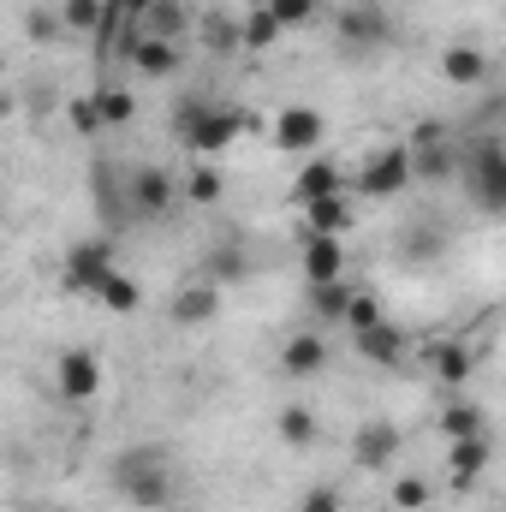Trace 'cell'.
I'll return each instance as SVG.
<instances>
[{
  "label": "cell",
  "instance_id": "6da1fadb",
  "mask_svg": "<svg viewBox=\"0 0 506 512\" xmlns=\"http://www.w3.org/2000/svg\"><path fill=\"white\" fill-rule=\"evenodd\" d=\"M114 489H120V501L137 512H167L173 501V471H167V453L155 447V441H137L126 447L120 459H114Z\"/></svg>",
  "mask_w": 506,
  "mask_h": 512
},
{
  "label": "cell",
  "instance_id": "7a4b0ae2",
  "mask_svg": "<svg viewBox=\"0 0 506 512\" xmlns=\"http://www.w3.org/2000/svg\"><path fill=\"white\" fill-rule=\"evenodd\" d=\"M459 173H465V191L483 215H506V143H477Z\"/></svg>",
  "mask_w": 506,
  "mask_h": 512
},
{
  "label": "cell",
  "instance_id": "3957f363",
  "mask_svg": "<svg viewBox=\"0 0 506 512\" xmlns=\"http://www.w3.org/2000/svg\"><path fill=\"white\" fill-rule=\"evenodd\" d=\"M411 179L417 173H411V149L405 143H387L376 155H364V167H358V191L364 197H399Z\"/></svg>",
  "mask_w": 506,
  "mask_h": 512
},
{
  "label": "cell",
  "instance_id": "277c9868",
  "mask_svg": "<svg viewBox=\"0 0 506 512\" xmlns=\"http://www.w3.org/2000/svg\"><path fill=\"white\" fill-rule=\"evenodd\" d=\"M108 274H120V268H114V239H78V245L66 251V286H72V292H90V298H96V286H102Z\"/></svg>",
  "mask_w": 506,
  "mask_h": 512
},
{
  "label": "cell",
  "instance_id": "5b68a950",
  "mask_svg": "<svg viewBox=\"0 0 506 512\" xmlns=\"http://www.w3.org/2000/svg\"><path fill=\"white\" fill-rule=\"evenodd\" d=\"M54 387H60V399H72V405H90V399L102 393V364H96V352H84V346H66V352L54 358Z\"/></svg>",
  "mask_w": 506,
  "mask_h": 512
},
{
  "label": "cell",
  "instance_id": "8992f818",
  "mask_svg": "<svg viewBox=\"0 0 506 512\" xmlns=\"http://www.w3.org/2000/svg\"><path fill=\"white\" fill-rule=\"evenodd\" d=\"M245 131H251V114H245V108H209L179 143H185L191 155H221V149H227L233 137H245Z\"/></svg>",
  "mask_w": 506,
  "mask_h": 512
},
{
  "label": "cell",
  "instance_id": "52a82bcc",
  "mask_svg": "<svg viewBox=\"0 0 506 512\" xmlns=\"http://www.w3.org/2000/svg\"><path fill=\"white\" fill-rule=\"evenodd\" d=\"M399 447H405V435H399V423H387V417L358 423V435H352V459H358V471H381Z\"/></svg>",
  "mask_w": 506,
  "mask_h": 512
},
{
  "label": "cell",
  "instance_id": "ba28073f",
  "mask_svg": "<svg viewBox=\"0 0 506 512\" xmlns=\"http://www.w3.org/2000/svg\"><path fill=\"white\" fill-rule=\"evenodd\" d=\"M334 30H340L346 48H381V42H393V24H387L381 6H346L334 18Z\"/></svg>",
  "mask_w": 506,
  "mask_h": 512
},
{
  "label": "cell",
  "instance_id": "9c48e42d",
  "mask_svg": "<svg viewBox=\"0 0 506 512\" xmlns=\"http://www.w3.org/2000/svg\"><path fill=\"white\" fill-rule=\"evenodd\" d=\"M126 203H131V215H143V221H161V215L173 209V179H167L161 167H137V173H131Z\"/></svg>",
  "mask_w": 506,
  "mask_h": 512
},
{
  "label": "cell",
  "instance_id": "30bf717a",
  "mask_svg": "<svg viewBox=\"0 0 506 512\" xmlns=\"http://www.w3.org/2000/svg\"><path fill=\"white\" fill-rule=\"evenodd\" d=\"M274 143H280L286 155H310V149L322 143V114H316V108H280V114H274Z\"/></svg>",
  "mask_w": 506,
  "mask_h": 512
},
{
  "label": "cell",
  "instance_id": "8fae6325",
  "mask_svg": "<svg viewBox=\"0 0 506 512\" xmlns=\"http://www.w3.org/2000/svg\"><path fill=\"white\" fill-rule=\"evenodd\" d=\"M477 364H483V352L465 346V340H435L429 346V370H435V382H447V387H465L477 376Z\"/></svg>",
  "mask_w": 506,
  "mask_h": 512
},
{
  "label": "cell",
  "instance_id": "7c38bea8",
  "mask_svg": "<svg viewBox=\"0 0 506 512\" xmlns=\"http://www.w3.org/2000/svg\"><path fill=\"white\" fill-rule=\"evenodd\" d=\"M131 66H137L143 78H173V72H179V42L137 30V36H131Z\"/></svg>",
  "mask_w": 506,
  "mask_h": 512
},
{
  "label": "cell",
  "instance_id": "4fadbf2b",
  "mask_svg": "<svg viewBox=\"0 0 506 512\" xmlns=\"http://www.w3.org/2000/svg\"><path fill=\"white\" fill-rule=\"evenodd\" d=\"M304 274H310V286H322V280H346V239H334V233H310V239H304Z\"/></svg>",
  "mask_w": 506,
  "mask_h": 512
},
{
  "label": "cell",
  "instance_id": "5bb4252c",
  "mask_svg": "<svg viewBox=\"0 0 506 512\" xmlns=\"http://www.w3.org/2000/svg\"><path fill=\"white\" fill-rule=\"evenodd\" d=\"M346 191V173H340V161H310L298 179H292V203L304 209V203H322V197H340Z\"/></svg>",
  "mask_w": 506,
  "mask_h": 512
},
{
  "label": "cell",
  "instance_id": "9a60e30c",
  "mask_svg": "<svg viewBox=\"0 0 506 512\" xmlns=\"http://www.w3.org/2000/svg\"><path fill=\"white\" fill-rule=\"evenodd\" d=\"M441 78H447V84H459V90H477V84L489 78V54H483V48H471V42H453V48L441 54Z\"/></svg>",
  "mask_w": 506,
  "mask_h": 512
},
{
  "label": "cell",
  "instance_id": "2e32d148",
  "mask_svg": "<svg viewBox=\"0 0 506 512\" xmlns=\"http://www.w3.org/2000/svg\"><path fill=\"white\" fill-rule=\"evenodd\" d=\"M322 364H328V340L322 334H292L286 352H280V370L286 376H316Z\"/></svg>",
  "mask_w": 506,
  "mask_h": 512
},
{
  "label": "cell",
  "instance_id": "e0dca14e",
  "mask_svg": "<svg viewBox=\"0 0 506 512\" xmlns=\"http://www.w3.org/2000/svg\"><path fill=\"white\" fill-rule=\"evenodd\" d=\"M215 310H221V292H215L209 280H203V286H179V292H173V322H179V328L209 322Z\"/></svg>",
  "mask_w": 506,
  "mask_h": 512
},
{
  "label": "cell",
  "instance_id": "ac0fdd59",
  "mask_svg": "<svg viewBox=\"0 0 506 512\" xmlns=\"http://www.w3.org/2000/svg\"><path fill=\"white\" fill-rule=\"evenodd\" d=\"M411 173H417L423 185H441V179L459 173V155H453L447 143H417V149H411Z\"/></svg>",
  "mask_w": 506,
  "mask_h": 512
},
{
  "label": "cell",
  "instance_id": "d6986e66",
  "mask_svg": "<svg viewBox=\"0 0 506 512\" xmlns=\"http://www.w3.org/2000/svg\"><path fill=\"white\" fill-rule=\"evenodd\" d=\"M441 435H447V441H465V435H489V411H483L477 399H453V405L441 411Z\"/></svg>",
  "mask_w": 506,
  "mask_h": 512
},
{
  "label": "cell",
  "instance_id": "ffe728a7",
  "mask_svg": "<svg viewBox=\"0 0 506 512\" xmlns=\"http://www.w3.org/2000/svg\"><path fill=\"white\" fill-rule=\"evenodd\" d=\"M358 358H370V364H399V358H405V334H399L393 322L364 328V334H358Z\"/></svg>",
  "mask_w": 506,
  "mask_h": 512
},
{
  "label": "cell",
  "instance_id": "44dd1931",
  "mask_svg": "<svg viewBox=\"0 0 506 512\" xmlns=\"http://www.w3.org/2000/svg\"><path fill=\"white\" fill-rule=\"evenodd\" d=\"M304 221H310V233H334V239H346V233H352L346 191H340V197H322V203H304Z\"/></svg>",
  "mask_w": 506,
  "mask_h": 512
},
{
  "label": "cell",
  "instance_id": "7402d4cb",
  "mask_svg": "<svg viewBox=\"0 0 506 512\" xmlns=\"http://www.w3.org/2000/svg\"><path fill=\"white\" fill-rule=\"evenodd\" d=\"M352 286L346 280H322V286H310V310L322 316V322H346V310H352Z\"/></svg>",
  "mask_w": 506,
  "mask_h": 512
},
{
  "label": "cell",
  "instance_id": "603a6c76",
  "mask_svg": "<svg viewBox=\"0 0 506 512\" xmlns=\"http://www.w3.org/2000/svg\"><path fill=\"white\" fill-rule=\"evenodd\" d=\"M489 453H495L489 435H465V441H453V453H447V459H453V483H471V477L489 465Z\"/></svg>",
  "mask_w": 506,
  "mask_h": 512
},
{
  "label": "cell",
  "instance_id": "cb8c5ba5",
  "mask_svg": "<svg viewBox=\"0 0 506 512\" xmlns=\"http://www.w3.org/2000/svg\"><path fill=\"white\" fill-rule=\"evenodd\" d=\"M96 304H102V310H114V316H131V310L143 304V292H137V280H131V274H108V280L96 286Z\"/></svg>",
  "mask_w": 506,
  "mask_h": 512
},
{
  "label": "cell",
  "instance_id": "d4e9b609",
  "mask_svg": "<svg viewBox=\"0 0 506 512\" xmlns=\"http://www.w3.org/2000/svg\"><path fill=\"white\" fill-rule=\"evenodd\" d=\"M274 429H280L286 447H310V441H316V417H310V405H286V411L274 417Z\"/></svg>",
  "mask_w": 506,
  "mask_h": 512
},
{
  "label": "cell",
  "instance_id": "484cf974",
  "mask_svg": "<svg viewBox=\"0 0 506 512\" xmlns=\"http://www.w3.org/2000/svg\"><path fill=\"white\" fill-rule=\"evenodd\" d=\"M239 30H245V48H251V54H262V48H268V42L286 30V24H280L268 6H256V12H245V18H239Z\"/></svg>",
  "mask_w": 506,
  "mask_h": 512
},
{
  "label": "cell",
  "instance_id": "4316f807",
  "mask_svg": "<svg viewBox=\"0 0 506 512\" xmlns=\"http://www.w3.org/2000/svg\"><path fill=\"white\" fill-rule=\"evenodd\" d=\"M441 245H447V233L441 227H405V239H399V251L405 256H417V262H429V256H441Z\"/></svg>",
  "mask_w": 506,
  "mask_h": 512
},
{
  "label": "cell",
  "instance_id": "83f0119b",
  "mask_svg": "<svg viewBox=\"0 0 506 512\" xmlns=\"http://www.w3.org/2000/svg\"><path fill=\"white\" fill-rule=\"evenodd\" d=\"M60 18H66L72 30H108V0H66Z\"/></svg>",
  "mask_w": 506,
  "mask_h": 512
},
{
  "label": "cell",
  "instance_id": "f1b7e54d",
  "mask_svg": "<svg viewBox=\"0 0 506 512\" xmlns=\"http://www.w3.org/2000/svg\"><path fill=\"white\" fill-rule=\"evenodd\" d=\"M209 274L215 280H245L251 274V256L239 251V245H221V251H209Z\"/></svg>",
  "mask_w": 506,
  "mask_h": 512
},
{
  "label": "cell",
  "instance_id": "f546056e",
  "mask_svg": "<svg viewBox=\"0 0 506 512\" xmlns=\"http://www.w3.org/2000/svg\"><path fill=\"white\" fill-rule=\"evenodd\" d=\"M96 108H102V126H126L131 114H137L131 90H96Z\"/></svg>",
  "mask_w": 506,
  "mask_h": 512
},
{
  "label": "cell",
  "instance_id": "4dcf8cb0",
  "mask_svg": "<svg viewBox=\"0 0 506 512\" xmlns=\"http://www.w3.org/2000/svg\"><path fill=\"white\" fill-rule=\"evenodd\" d=\"M268 12H274L286 30H304V24H316L322 6H316V0H268Z\"/></svg>",
  "mask_w": 506,
  "mask_h": 512
},
{
  "label": "cell",
  "instance_id": "1f68e13d",
  "mask_svg": "<svg viewBox=\"0 0 506 512\" xmlns=\"http://www.w3.org/2000/svg\"><path fill=\"white\" fill-rule=\"evenodd\" d=\"M346 322H352V334H364V328L387 322V316H381V298H376V292H358V298H352V310H346Z\"/></svg>",
  "mask_w": 506,
  "mask_h": 512
},
{
  "label": "cell",
  "instance_id": "d6a6232c",
  "mask_svg": "<svg viewBox=\"0 0 506 512\" xmlns=\"http://www.w3.org/2000/svg\"><path fill=\"white\" fill-rule=\"evenodd\" d=\"M393 507L399 512H423L429 507V483H423V477H399V483H393Z\"/></svg>",
  "mask_w": 506,
  "mask_h": 512
},
{
  "label": "cell",
  "instance_id": "836d02e7",
  "mask_svg": "<svg viewBox=\"0 0 506 512\" xmlns=\"http://www.w3.org/2000/svg\"><path fill=\"white\" fill-rule=\"evenodd\" d=\"M185 191H191V203L209 209V203H221V173H215V167H191V185H185Z\"/></svg>",
  "mask_w": 506,
  "mask_h": 512
},
{
  "label": "cell",
  "instance_id": "e575fe53",
  "mask_svg": "<svg viewBox=\"0 0 506 512\" xmlns=\"http://www.w3.org/2000/svg\"><path fill=\"white\" fill-rule=\"evenodd\" d=\"M66 114H72V131H78V137H96V131H102V108H96V96H78Z\"/></svg>",
  "mask_w": 506,
  "mask_h": 512
},
{
  "label": "cell",
  "instance_id": "d590c367",
  "mask_svg": "<svg viewBox=\"0 0 506 512\" xmlns=\"http://www.w3.org/2000/svg\"><path fill=\"white\" fill-rule=\"evenodd\" d=\"M149 6H155V0H108V24H120V18H137V24H143Z\"/></svg>",
  "mask_w": 506,
  "mask_h": 512
},
{
  "label": "cell",
  "instance_id": "8d00e7d4",
  "mask_svg": "<svg viewBox=\"0 0 506 512\" xmlns=\"http://www.w3.org/2000/svg\"><path fill=\"white\" fill-rule=\"evenodd\" d=\"M298 512H340V495H334V489H310V495L298 501Z\"/></svg>",
  "mask_w": 506,
  "mask_h": 512
},
{
  "label": "cell",
  "instance_id": "74e56055",
  "mask_svg": "<svg viewBox=\"0 0 506 512\" xmlns=\"http://www.w3.org/2000/svg\"><path fill=\"white\" fill-rule=\"evenodd\" d=\"M54 30H60V24H54V12H30V36H36V42H42V36H54Z\"/></svg>",
  "mask_w": 506,
  "mask_h": 512
},
{
  "label": "cell",
  "instance_id": "f35d334b",
  "mask_svg": "<svg viewBox=\"0 0 506 512\" xmlns=\"http://www.w3.org/2000/svg\"><path fill=\"white\" fill-rule=\"evenodd\" d=\"M42 512H72V507H42Z\"/></svg>",
  "mask_w": 506,
  "mask_h": 512
},
{
  "label": "cell",
  "instance_id": "ab89813d",
  "mask_svg": "<svg viewBox=\"0 0 506 512\" xmlns=\"http://www.w3.org/2000/svg\"><path fill=\"white\" fill-rule=\"evenodd\" d=\"M167 512H191V507H167Z\"/></svg>",
  "mask_w": 506,
  "mask_h": 512
}]
</instances>
